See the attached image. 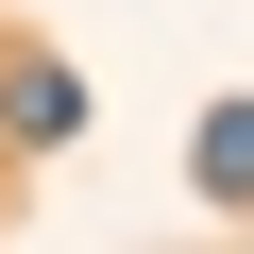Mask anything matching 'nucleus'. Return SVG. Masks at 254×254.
Listing matches in <instances>:
<instances>
[{
  "label": "nucleus",
  "instance_id": "nucleus-1",
  "mask_svg": "<svg viewBox=\"0 0 254 254\" xmlns=\"http://www.w3.org/2000/svg\"><path fill=\"white\" fill-rule=\"evenodd\" d=\"M0 119H17V136H68V119H85V85H68V68H17V102H0Z\"/></svg>",
  "mask_w": 254,
  "mask_h": 254
},
{
  "label": "nucleus",
  "instance_id": "nucleus-2",
  "mask_svg": "<svg viewBox=\"0 0 254 254\" xmlns=\"http://www.w3.org/2000/svg\"><path fill=\"white\" fill-rule=\"evenodd\" d=\"M187 170H203V187L237 203V187H254V119H203V136H187Z\"/></svg>",
  "mask_w": 254,
  "mask_h": 254
}]
</instances>
